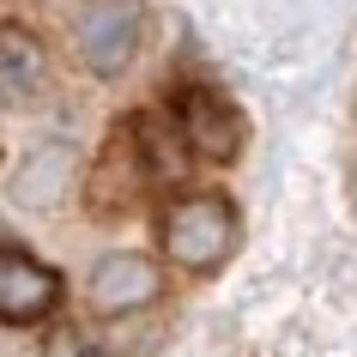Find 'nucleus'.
<instances>
[{"label":"nucleus","instance_id":"f257e3e1","mask_svg":"<svg viewBox=\"0 0 357 357\" xmlns=\"http://www.w3.org/2000/svg\"><path fill=\"white\" fill-rule=\"evenodd\" d=\"M236 206H230L225 194H182L176 206L164 212V225H158V243L176 266H188V273H212V266L230 261V248H236Z\"/></svg>","mask_w":357,"mask_h":357},{"label":"nucleus","instance_id":"f03ea898","mask_svg":"<svg viewBox=\"0 0 357 357\" xmlns=\"http://www.w3.org/2000/svg\"><path fill=\"white\" fill-rule=\"evenodd\" d=\"M139 43H146V0H85L73 13V55L97 79H121Z\"/></svg>","mask_w":357,"mask_h":357},{"label":"nucleus","instance_id":"7ed1b4c3","mask_svg":"<svg viewBox=\"0 0 357 357\" xmlns=\"http://www.w3.org/2000/svg\"><path fill=\"white\" fill-rule=\"evenodd\" d=\"M176 133L188 158H206V164H230L248 139V115L236 109V97L218 91V85H182L176 91Z\"/></svg>","mask_w":357,"mask_h":357},{"label":"nucleus","instance_id":"20e7f679","mask_svg":"<svg viewBox=\"0 0 357 357\" xmlns=\"http://www.w3.org/2000/svg\"><path fill=\"white\" fill-rule=\"evenodd\" d=\"M73 169H79V151L73 139H37V146L19 158L13 182H6V200L19 212H55L73 188Z\"/></svg>","mask_w":357,"mask_h":357},{"label":"nucleus","instance_id":"39448f33","mask_svg":"<svg viewBox=\"0 0 357 357\" xmlns=\"http://www.w3.org/2000/svg\"><path fill=\"white\" fill-rule=\"evenodd\" d=\"M158 291H164L158 261H151V255H133V248L103 255V261L91 266V279H85V297H91L97 315H133V309H146Z\"/></svg>","mask_w":357,"mask_h":357},{"label":"nucleus","instance_id":"423d86ee","mask_svg":"<svg viewBox=\"0 0 357 357\" xmlns=\"http://www.w3.org/2000/svg\"><path fill=\"white\" fill-rule=\"evenodd\" d=\"M61 303V273L43 266L37 255H19V248H0V321H43Z\"/></svg>","mask_w":357,"mask_h":357},{"label":"nucleus","instance_id":"0eeeda50","mask_svg":"<svg viewBox=\"0 0 357 357\" xmlns=\"http://www.w3.org/2000/svg\"><path fill=\"white\" fill-rule=\"evenodd\" d=\"M43 85H49V49L37 43V31L0 24V103L24 109L43 97Z\"/></svg>","mask_w":357,"mask_h":357},{"label":"nucleus","instance_id":"6e6552de","mask_svg":"<svg viewBox=\"0 0 357 357\" xmlns=\"http://www.w3.org/2000/svg\"><path fill=\"white\" fill-rule=\"evenodd\" d=\"M146 188V164H139V146H133V128H115L109 151L91 176V206L97 212H121L133 194Z\"/></svg>","mask_w":357,"mask_h":357},{"label":"nucleus","instance_id":"1a4fd4ad","mask_svg":"<svg viewBox=\"0 0 357 357\" xmlns=\"http://www.w3.org/2000/svg\"><path fill=\"white\" fill-rule=\"evenodd\" d=\"M73 357H109V351H73Z\"/></svg>","mask_w":357,"mask_h":357}]
</instances>
